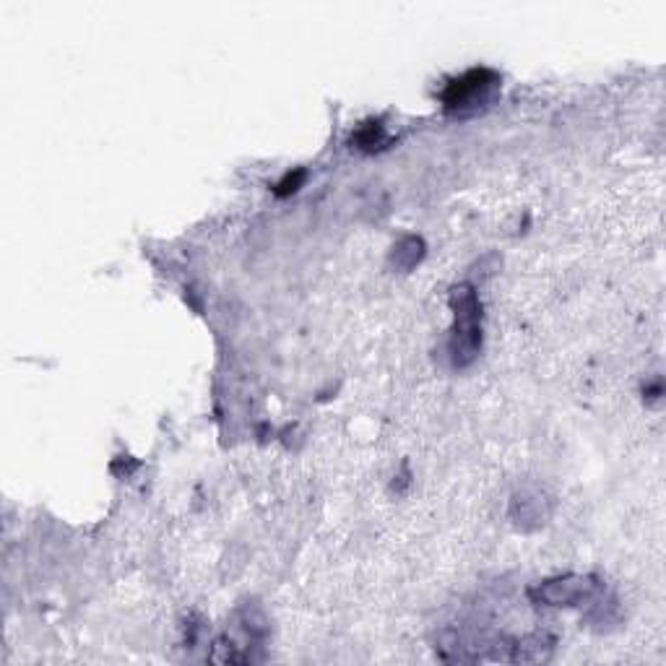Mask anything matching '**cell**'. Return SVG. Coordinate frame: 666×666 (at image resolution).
<instances>
[{"label": "cell", "mask_w": 666, "mask_h": 666, "mask_svg": "<svg viewBox=\"0 0 666 666\" xmlns=\"http://www.w3.org/2000/svg\"><path fill=\"white\" fill-rule=\"evenodd\" d=\"M453 305H456V333H453L451 355L453 362L464 368L477 357L479 344H482V323H479L482 316H479L477 295L466 284L453 292Z\"/></svg>", "instance_id": "6da1fadb"}, {"label": "cell", "mask_w": 666, "mask_h": 666, "mask_svg": "<svg viewBox=\"0 0 666 666\" xmlns=\"http://www.w3.org/2000/svg\"><path fill=\"white\" fill-rule=\"evenodd\" d=\"M499 86V78L495 71L488 69H477L464 73L461 78H453V82L445 86L443 91V104L448 112H456V115H466V112H474L484 104L492 102Z\"/></svg>", "instance_id": "7a4b0ae2"}, {"label": "cell", "mask_w": 666, "mask_h": 666, "mask_svg": "<svg viewBox=\"0 0 666 666\" xmlns=\"http://www.w3.org/2000/svg\"><path fill=\"white\" fill-rule=\"evenodd\" d=\"M594 591L596 585L591 578L565 576L557 578V581L536 585V589L531 591V599L539 604H547V607H572V604L585 602V599L594 596Z\"/></svg>", "instance_id": "3957f363"}, {"label": "cell", "mask_w": 666, "mask_h": 666, "mask_svg": "<svg viewBox=\"0 0 666 666\" xmlns=\"http://www.w3.org/2000/svg\"><path fill=\"white\" fill-rule=\"evenodd\" d=\"M385 141V133L381 123H368L362 131L355 136V144L359 149H378Z\"/></svg>", "instance_id": "277c9868"}, {"label": "cell", "mask_w": 666, "mask_h": 666, "mask_svg": "<svg viewBox=\"0 0 666 666\" xmlns=\"http://www.w3.org/2000/svg\"><path fill=\"white\" fill-rule=\"evenodd\" d=\"M303 180H305V172H303V170H297L295 175H286V177L282 180V183L276 185V193H279V196H289V193H295V190H297V185L303 183Z\"/></svg>", "instance_id": "5b68a950"}]
</instances>
